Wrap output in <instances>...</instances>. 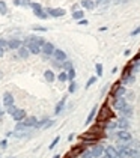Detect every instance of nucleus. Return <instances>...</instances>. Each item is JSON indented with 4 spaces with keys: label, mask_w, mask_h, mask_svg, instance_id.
I'll list each match as a JSON object with an SVG mask.
<instances>
[{
    "label": "nucleus",
    "mask_w": 140,
    "mask_h": 158,
    "mask_svg": "<svg viewBox=\"0 0 140 158\" xmlns=\"http://www.w3.org/2000/svg\"><path fill=\"white\" fill-rule=\"evenodd\" d=\"M111 116H113V113L110 112V109L107 107V105H103V107H101V110H99V113H98V116H96L98 125H101V122H104V121H109Z\"/></svg>",
    "instance_id": "nucleus-1"
},
{
    "label": "nucleus",
    "mask_w": 140,
    "mask_h": 158,
    "mask_svg": "<svg viewBox=\"0 0 140 158\" xmlns=\"http://www.w3.org/2000/svg\"><path fill=\"white\" fill-rule=\"evenodd\" d=\"M36 122H38V119L35 116H26L21 122L17 124V128H32V127H35Z\"/></svg>",
    "instance_id": "nucleus-2"
},
{
    "label": "nucleus",
    "mask_w": 140,
    "mask_h": 158,
    "mask_svg": "<svg viewBox=\"0 0 140 158\" xmlns=\"http://www.w3.org/2000/svg\"><path fill=\"white\" fill-rule=\"evenodd\" d=\"M101 133H96V131H87V133H84L83 136H81V140H84V142H89V143H94V142H96L101 136H99Z\"/></svg>",
    "instance_id": "nucleus-3"
},
{
    "label": "nucleus",
    "mask_w": 140,
    "mask_h": 158,
    "mask_svg": "<svg viewBox=\"0 0 140 158\" xmlns=\"http://www.w3.org/2000/svg\"><path fill=\"white\" fill-rule=\"evenodd\" d=\"M126 105V98H124V97H119V98H113V107H114V110H118L119 113L122 112V109Z\"/></svg>",
    "instance_id": "nucleus-4"
},
{
    "label": "nucleus",
    "mask_w": 140,
    "mask_h": 158,
    "mask_svg": "<svg viewBox=\"0 0 140 158\" xmlns=\"http://www.w3.org/2000/svg\"><path fill=\"white\" fill-rule=\"evenodd\" d=\"M47 14L50 15V17H54V18H59V17H63V15H65L66 14V12H65V9H60V8H47Z\"/></svg>",
    "instance_id": "nucleus-5"
},
{
    "label": "nucleus",
    "mask_w": 140,
    "mask_h": 158,
    "mask_svg": "<svg viewBox=\"0 0 140 158\" xmlns=\"http://www.w3.org/2000/svg\"><path fill=\"white\" fill-rule=\"evenodd\" d=\"M26 45H27V48H29V51H30V54H39V53L42 51V47H41L39 44H36L35 41H30V42H27Z\"/></svg>",
    "instance_id": "nucleus-6"
},
{
    "label": "nucleus",
    "mask_w": 140,
    "mask_h": 158,
    "mask_svg": "<svg viewBox=\"0 0 140 158\" xmlns=\"http://www.w3.org/2000/svg\"><path fill=\"white\" fill-rule=\"evenodd\" d=\"M116 136H118V139H119L121 142H130V140L133 139V136L130 134L128 129H119L118 133H116Z\"/></svg>",
    "instance_id": "nucleus-7"
},
{
    "label": "nucleus",
    "mask_w": 140,
    "mask_h": 158,
    "mask_svg": "<svg viewBox=\"0 0 140 158\" xmlns=\"http://www.w3.org/2000/svg\"><path fill=\"white\" fill-rule=\"evenodd\" d=\"M54 50H56V47H54L51 42H45V44L42 45V51H41V53H44L47 57H50V56H53Z\"/></svg>",
    "instance_id": "nucleus-8"
},
{
    "label": "nucleus",
    "mask_w": 140,
    "mask_h": 158,
    "mask_svg": "<svg viewBox=\"0 0 140 158\" xmlns=\"http://www.w3.org/2000/svg\"><path fill=\"white\" fill-rule=\"evenodd\" d=\"M53 56H54V60L56 62H63V60H66V53L63 51V50H60V48H56L54 50V53H53Z\"/></svg>",
    "instance_id": "nucleus-9"
},
{
    "label": "nucleus",
    "mask_w": 140,
    "mask_h": 158,
    "mask_svg": "<svg viewBox=\"0 0 140 158\" xmlns=\"http://www.w3.org/2000/svg\"><path fill=\"white\" fill-rule=\"evenodd\" d=\"M26 116H27L26 110H23V109H17V112H15L14 114H12V119H14L15 122H21Z\"/></svg>",
    "instance_id": "nucleus-10"
},
{
    "label": "nucleus",
    "mask_w": 140,
    "mask_h": 158,
    "mask_svg": "<svg viewBox=\"0 0 140 158\" xmlns=\"http://www.w3.org/2000/svg\"><path fill=\"white\" fill-rule=\"evenodd\" d=\"M26 134H29V128H17L15 127V129L12 131V136L17 137V139H21V137H24Z\"/></svg>",
    "instance_id": "nucleus-11"
},
{
    "label": "nucleus",
    "mask_w": 140,
    "mask_h": 158,
    "mask_svg": "<svg viewBox=\"0 0 140 158\" xmlns=\"http://www.w3.org/2000/svg\"><path fill=\"white\" fill-rule=\"evenodd\" d=\"M3 105L6 109L11 107V105H14V97H12V94H9V92H5L3 94Z\"/></svg>",
    "instance_id": "nucleus-12"
},
{
    "label": "nucleus",
    "mask_w": 140,
    "mask_h": 158,
    "mask_svg": "<svg viewBox=\"0 0 140 158\" xmlns=\"http://www.w3.org/2000/svg\"><path fill=\"white\" fill-rule=\"evenodd\" d=\"M104 148H106V146H103V144H96V146H94V148L91 149L94 158H99L101 155H103V154H104Z\"/></svg>",
    "instance_id": "nucleus-13"
},
{
    "label": "nucleus",
    "mask_w": 140,
    "mask_h": 158,
    "mask_svg": "<svg viewBox=\"0 0 140 158\" xmlns=\"http://www.w3.org/2000/svg\"><path fill=\"white\" fill-rule=\"evenodd\" d=\"M128 149H130L128 144H121L118 149V158H128Z\"/></svg>",
    "instance_id": "nucleus-14"
},
{
    "label": "nucleus",
    "mask_w": 140,
    "mask_h": 158,
    "mask_svg": "<svg viewBox=\"0 0 140 158\" xmlns=\"http://www.w3.org/2000/svg\"><path fill=\"white\" fill-rule=\"evenodd\" d=\"M125 94H126V87L125 86H116V89L113 90L111 97L113 98H119V97H124Z\"/></svg>",
    "instance_id": "nucleus-15"
},
{
    "label": "nucleus",
    "mask_w": 140,
    "mask_h": 158,
    "mask_svg": "<svg viewBox=\"0 0 140 158\" xmlns=\"http://www.w3.org/2000/svg\"><path fill=\"white\" fill-rule=\"evenodd\" d=\"M21 45H23V41H20V39H9L8 41V48L9 50H18Z\"/></svg>",
    "instance_id": "nucleus-16"
},
{
    "label": "nucleus",
    "mask_w": 140,
    "mask_h": 158,
    "mask_svg": "<svg viewBox=\"0 0 140 158\" xmlns=\"http://www.w3.org/2000/svg\"><path fill=\"white\" fill-rule=\"evenodd\" d=\"M130 119L128 117H124V116H121V119L118 121V127H119V129H128L130 128Z\"/></svg>",
    "instance_id": "nucleus-17"
},
{
    "label": "nucleus",
    "mask_w": 140,
    "mask_h": 158,
    "mask_svg": "<svg viewBox=\"0 0 140 158\" xmlns=\"http://www.w3.org/2000/svg\"><path fill=\"white\" fill-rule=\"evenodd\" d=\"M133 114H134L133 107H131V105H128V104H126L125 107L122 109V112H121V116H124V117H128V119H131Z\"/></svg>",
    "instance_id": "nucleus-18"
},
{
    "label": "nucleus",
    "mask_w": 140,
    "mask_h": 158,
    "mask_svg": "<svg viewBox=\"0 0 140 158\" xmlns=\"http://www.w3.org/2000/svg\"><path fill=\"white\" fill-rule=\"evenodd\" d=\"M17 51H18V56H20V57H23V59H27V57L30 56V51H29L27 45H24V44H23Z\"/></svg>",
    "instance_id": "nucleus-19"
},
{
    "label": "nucleus",
    "mask_w": 140,
    "mask_h": 158,
    "mask_svg": "<svg viewBox=\"0 0 140 158\" xmlns=\"http://www.w3.org/2000/svg\"><path fill=\"white\" fill-rule=\"evenodd\" d=\"M104 154L109 155L110 158H118V149H114V146H106Z\"/></svg>",
    "instance_id": "nucleus-20"
},
{
    "label": "nucleus",
    "mask_w": 140,
    "mask_h": 158,
    "mask_svg": "<svg viewBox=\"0 0 140 158\" xmlns=\"http://www.w3.org/2000/svg\"><path fill=\"white\" fill-rule=\"evenodd\" d=\"M65 102H66V97L60 98V101L56 104V109H54V114H60V112L65 109Z\"/></svg>",
    "instance_id": "nucleus-21"
},
{
    "label": "nucleus",
    "mask_w": 140,
    "mask_h": 158,
    "mask_svg": "<svg viewBox=\"0 0 140 158\" xmlns=\"http://www.w3.org/2000/svg\"><path fill=\"white\" fill-rule=\"evenodd\" d=\"M44 77H45V80H47L48 83H53L54 78H56V75H54V72H53L51 69H47V71L44 72Z\"/></svg>",
    "instance_id": "nucleus-22"
},
{
    "label": "nucleus",
    "mask_w": 140,
    "mask_h": 158,
    "mask_svg": "<svg viewBox=\"0 0 140 158\" xmlns=\"http://www.w3.org/2000/svg\"><path fill=\"white\" fill-rule=\"evenodd\" d=\"M83 151H84V146H75L74 149H71V154L69 155H71V158H75V157H79Z\"/></svg>",
    "instance_id": "nucleus-23"
},
{
    "label": "nucleus",
    "mask_w": 140,
    "mask_h": 158,
    "mask_svg": "<svg viewBox=\"0 0 140 158\" xmlns=\"http://www.w3.org/2000/svg\"><path fill=\"white\" fill-rule=\"evenodd\" d=\"M134 82H136V75H134V74H130L128 77L122 78V83H124L125 86H130V84H133Z\"/></svg>",
    "instance_id": "nucleus-24"
},
{
    "label": "nucleus",
    "mask_w": 140,
    "mask_h": 158,
    "mask_svg": "<svg viewBox=\"0 0 140 158\" xmlns=\"http://www.w3.org/2000/svg\"><path fill=\"white\" fill-rule=\"evenodd\" d=\"M81 6L84 9H89V11H92L95 8V2H92V0H81Z\"/></svg>",
    "instance_id": "nucleus-25"
},
{
    "label": "nucleus",
    "mask_w": 140,
    "mask_h": 158,
    "mask_svg": "<svg viewBox=\"0 0 140 158\" xmlns=\"http://www.w3.org/2000/svg\"><path fill=\"white\" fill-rule=\"evenodd\" d=\"M128 158H140V149L130 148L128 149Z\"/></svg>",
    "instance_id": "nucleus-26"
},
{
    "label": "nucleus",
    "mask_w": 140,
    "mask_h": 158,
    "mask_svg": "<svg viewBox=\"0 0 140 158\" xmlns=\"http://www.w3.org/2000/svg\"><path fill=\"white\" fill-rule=\"evenodd\" d=\"M72 18L77 20V21L81 20V18H84V11H80V9H79V11H74V12H72Z\"/></svg>",
    "instance_id": "nucleus-27"
},
{
    "label": "nucleus",
    "mask_w": 140,
    "mask_h": 158,
    "mask_svg": "<svg viewBox=\"0 0 140 158\" xmlns=\"http://www.w3.org/2000/svg\"><path fill=\"white\" fill-rule=\"evenodd\" d=\"M96 110H98V107L95 105V107L91 110V113H89V116H87V119H86V124H91L92 121H94V117H95V114H96Z\"/></svg>",
    "instance_id": "nucleus-28"
},
{
    "label": "nucleus",
    "mask_w": 140,
    "mask_h": 158,
    "mask_svg": "<svg viewBox=\"0 0 140 158\" xmlns=\"http://www.w3.org/2000/svg\"><path fill=\"white\" fill-rule=\"evenodd\" d=\"M130 74H133V72H131V63H128V65H126V66L122 69V74H121V77H122V78H125V77H128Z\"/></svg>",
    "instance_id": "nucleus-29"
},
{
    "label": "nucleus",
    "mask_w": 140,
    "mask_h": 158,
    "mask_svg": "<svg viewBox=\"0 0 140 158\" xmlns=\"http://www.w3.org/2000/svg\"><path fill=\"white\" fill-rule=\"evenodd\" d=\"M35 12V15L38 17V18H41V20H47L48 18V14H47V12H44L42 9L41 11H33Z\"/></svg>",
    "instance_id": "nucleus-30"
},
{
    "label": "nucleus",
    "mask_w": 140,
    "mask_h": 158,
    "mask_svg": "<svg viewBox=\"0 0 140 158\" xmlns=\"http://www.w3.org/2000/svg\"><path fill=\"white\" fill-rule=\"evenodd\" d=\"M57 80L60 82V83H63V82H68V74H66V71L63 69L59 75H57Z\"/></svg>",
    "instance_id": "nucleus-31"
},
{
    "label": "nucleus",
    "mask_w": 140,
    "mask_h": 158,
    "mask_svg": "<svg viewBox=\"0 0 140 158\" xmlns=\"http://www.w3.org/2000/svg\"><path fill=\"white\" fill-rule=\"evenodd\" d=\"M106 128H107V129H114V128H118V122L109 119V121H106Z\"/></svg>",
    "instance_id": "nucleus-32"
},
{
    "label": "nucleus",
    "mask_w": 140,
    "mask_h": 158,
    "mask_svg": "<svg viewBox=\"0 0 140 158\" xmlns=\"http://www.w3.org/2000/svg\"><path fill=\"white\" fill-rule=\"evenodd\" d=\"M8 14V6L3 0H0V15H6Z\"/></svg>",
    "instance_id": "nucleus-33"
},
{
    "label": "nucleus",
    "mask_w": 140,
    "mask_h": 158,
    "mask_svg": "<svg viewBox=\"0 0 140 158\" xmlns=\"http://www.w3.org/2000/svg\"><path fill=\"white\" fill-rule=\"evenodd\" d=\"M60 66H62L63 69H65V71H68V69H71V68H72V63L66 59V60H63V62L60 63Z\"/></svg>",
    "instance_id": "nucleus-34"
},
{
    "label": "nucleus",
    "mask_w": 140,
    "mask_h": 158,
    "mask_svg": "<svg viewBox=\"0 0 140 158\" xmlns=\"http://www.w3.org/2000/svg\"><path fill=\"white\" fill-rule=\"evenodd\" d=\"M128 146H130V148H134V149H140V140H134V139H131Z\"/></svg>",
    "instance_id": "nucleus-35"
},
{
    "label": "nucleus",
    "mask_w": 140,
    "mask_h": 158,
    "mask_svg": "<svg viewBox=\"0 0 140 158\" xmlns=\"http://www.w3.org/2000/svg\"><path fill=\"white\" fill-rule=\"evenodd\" d=\"M66 74H68V80H69V82H72L74 78H75V75H77V74H75V69H74V66H72L71 69H68V71H66Z\"/></svg>",
    "instance_id": "nucleus-36"
},
{
    "label": "nucleus",
    "mask_w": 140,
    "mask_h": 158,
    "mask_svg": "<svg viewBox=\"0 0 140 158\" xmlns=\"http://www.w3.org/2000/svg\"><path fill=\"white\" fill-rule=\"evenodd\" d=\"M48 121H50V119H47V117H45V119H42V121H38V122L35 124L33 128H44V125H45Z\"/></svg>",
    "instance_id": "nucleus-37"
},
{
    "label": "nucleus",
    "mask_w": 140,
    "mask_h": 158,
    "mask_svg": "<svg viewBox=\"0 0 140 158\" xmlns=\"http://www.w3.org/2000/svg\"><path fill=\"white\" fill-rule=\"evenodd\" d=\"M75 90H77V83H75L74 80L69 83V87H68V92H69V94H74V92Z\"/></svg>",
    "instance_id": "nucleus-38"
},
{
    "label": "nucleus",
    "mask_w": 140,
    "mask_h": 158,
    "mask_svg": "<svg viewBox=\"0 0 140 158\" xmlns=\"http://www.w3.org/2000/svg\"><path fill=\"white\" fill-rule=\"evenodd\" d=\"M95 71H96V77H101V75H103V65L96 63L95 65Z\"/></svg>",
    "instance_id": "nucleus-39"
},
{
    "label": "nucleus",
    "mask_w": 140,
    "mask_h": 158,
    "mask_svg": "<svg viewBox=\"0 0 140 158\" xmlns=\"http://www.w3.org/2000/svg\"><path fill=\"white\" fill-rule=\"evenodd\" d=\"M59 142H60V137H59V136H57V137H54V139H53V142L50 143V146H48V149H54V148H56V144H57Z\"/></svg>",
    "instance_id": "nucleus-40"
},
{
    "label": "nucleus",
    "mask_w": 140,
    "mask_h": 158,
    "mask_svg": "<svg viewBox=\"0 0 140 158\" xmlns=\"http://www.w3.org/2000/svg\"><path fill=\"white\" fill-rule=\"evenodd\" d=\"M0 48H2L3 51H5V50H9V48H8V41H6V39H2V38H0Z\"/></svg>",
    "instance_id": "nucleus-41"
},
{
    "label": "nucleus",
    "mask_w": 140,
    "mask_h": 158,
    "mask_svg": "<svg viewBox=\"0 0 140 158\" xmlns=\"http://www.w3.org/2000/svg\"><path fill=\"white\" fill-rule=\"evenodd\" d=\"M15 112H17V107H15V104H14V105H11V107H8V109H6V113H8V114H11V116L14 114Z\"/></svg>",
    "instance_id": "nucleus-42"
},
{
    "label": "nucleus",
    "mask_w": 140,
    "mask_h": 158,
    "mask_svg": "<svg viewBox=\"0 0 140 158\" xmlns=\"http://www.w3.org/2000/svg\"><path fill=\"white\" fill-rule=\"evenodd\" d=\"M95 83H96V77H91V78L87 80V83H86V87H91V86L95 84Z\"/></svg>",
    "instance_id": "nucleus-43"
},
{
    "label": "nucleus",
    "mask_w": 140,
    "mask_h": 158,
    "mask_svg": "<svg viewBox=\"0 0 140 158\" xmlns=\"http://www.w3.org/2000/svg\"><path fill=\"white\" fill-rule=\"evenodd\" d=\"M81 158H94V155H92L91 151H83L81 152Z\"/></svg>",
    "instance_id": "nucleus-44"
},
{
    "label": "nucleus",
    "mask_w": 140,
    "mask_h": 158,
    "mask_svg": "<svg viewBox=\"0 0 140 158\" xmlns=\"http://www.w3.org/2000/svg\"><path fill=\"white\" fill-rule=\"evenodd\" d=\"M30 6H32V9H33V11H41V9H42L41 3H30Z\"/></svg>",
    "instance_id": "nucleus-45"
},
{
    "label": "nucleus",
    "mask_w": 140,
    "mask_h": 158,
    "mask_svg": "<svg viewBox=\"0 0 140 158\" xmlns=\"http://www.w3.org/2000/svg\"><path fill=\"white\" fill-rule=\"evenodd\" d=\"M137 35H140V26H139V27H136V29L131 32V36H137Z\"/></svg>",
    "instance_id": "nucleus-46"
},
{
    "label": "nucleus",
    "mask_w": 140,
    "mask_h": 158,
    "mask_svg": "<svg viewBox=\"0 0 140 158\" xmlns=\"http://www.w3.org/2000/svg\"><path fill=\"white\" fill-rule=\"evenodd\" d=\"M0 148H2V149H6V148H8V140H2V142H0Z\"/></svg>",
    "instance_id": "nucleus-47"
},
{
    "label": "nucleus",
    "mask_w": 140,
    "mask_h": 158,
    "mask_svg": "<svg viewBox=\"0 0 140 158\" xmlns=\"http://www.w3.org/2000/svg\"><path fill=\"white\" fill-rule=\"evenodd\" d=\"M20 2H21V6H30V0H20Z\"/></svg>",
    "instance_id": "nucleus-48"
},
{
    "label": "nucleus",
    "mask_w": 140,
    "mask_h": 158,
    "mask_svg": "<svg viewBox=\"0 0 140 158\" xmlns=\"http://www.w3.org/2000/svg\"><path fill=\"white\" fill-rule=\"evenodd\" d=\"M79 24H80V26H87V24H89V21H87V20H84V18H81V20H79Z\"/></svg>",
    "instance_id": "nucleus-49"
},
{
    "label": "nucleus",
    "mask_w": 140,
    "mask_h": 158,
    "mask_svg": "<svg viewBox=\"0 0 140 158\" xmlns=\"http://www.w3.org/2000/svg\"><path fill=\"white\" fill-rule=\"evenodd\" d=\"M33 30H39V32H45L47 29H45V27H38V26H35V27H33Z\"/></svg>",
    "instance_id": "nucleus-50"
},
{
    "label": "nucleus",
    "mask_w": 140,
    "mask_h": 158,
    "mask_svg": "<svg viewBox=\"0 0 140 158\" xmlns=\"http://www.w3.org/2000/svg\"><path fill=\"white\" fill-rule=\"evenodd\" d=\"M126 99H130V101L134 99V94H133V92H130V94H128V98H126Z\"/></svg>",
    "instance_id": "nucleus-51"
},
{
    "label": "nucleus",
    "mask_w": 140,
    "mask_h": 158,
    "mask_svg": "<svg viewBox=\"0 0 140 158\" xmlns=\"http://www.w3.org/2000/svg\"><path fill=\"white\" fill-rule=\"evenodd\" d=\"M14 5L15 6H21V2H20V0H14Z\"/></svg>",
    "instance_id": "nucleus-52"
},
{
    "label": "nucleus",
    "mask_w": 140,
    "mask_h": 158,
    "mask_svg": "<svg viewBox=\"0 0 140 158\" xmlns=\"http://www.w3.org/2000/svg\"><path fill=\"white\" fill-rule=\"evenodd\" d=\"M124 54H125V56H130V54H131V51H130V50H125Z\"/></svg>",
    "instance_id": "nucleus-53"
},
{
    "label": "nucleus",
    "mask_w": 140,
    "mask_h": 158,
    "mask_svg": "<svg viewBox=\"0 0 140 158\" xmlns=\"http://www.w3.org/2000/svg\"><path fill=\"white\" fill-rule=\"evenodd\" d=\"M72 139H74V134H69V136H68V140L72 142Z\"/></svg>",
    "instance_id": "nucleus-54"
},
{
    "label": "nucleus",
    "mask_w": 140,
    "mask_h": 158,
    "mask_svg": "<svg viewBox=\"0 0 140 158\" xmlns=\"http://www.w3.org/2000/svg\"><path fill=\"white\" fill-rule=\"evenodd\" d=\"M99 158H110V157H109V155H106V154H103V155H101Z\"/></svg>",
    "instance_id": "nucleus-55"
},
{
    "label": "nucleus",
    "mask_w": 140,
    "mask_h": 158,
    "mask_svg": "<svg viewBox=\"0 0 140 158\" xmlns=\"http://www.w3.org/2000/svg\"><path fill=\"white\" fill-rule=\"evenodd\" d=\"M53 158H62V157H60V154H56V155H54Z\"/></svg>",
    "instance_id": "nucleus-56"
},
{
    "label": "nucleus",
    "mask_w": 140,
    "mask_h": 158,
    "mask_svg": "<svg viewBox=\"0 0 140 158\" xmlns=\"http://www.w3.org/2000/svg\"><path fill=\"white\" fill-rule=\"evenodd\" d=\"M3 53H5V51H3L2 48H0V57H2V56H3Z\"/></svg>",
    "instance_id": "nucleus-57"
},
{
    "label": "nucleus",
    "mask_w": 140,
    "mask_h": 158,
    "mask_svg": "<svg viewBox=\"0 0 140 158\" xmlns=\"http://www.w3.org/2000/svg\"><path fill=\"white\" fill-rule=\"evenodd\" d=\"M3 113H5V112H3V110H0V116H2V114H3Z\"/></svg>",
    "instance_id": "nucleus-58"
},
{
    "label": "nucleus",
    "mask_w": 140,
    "mask_h": 158,
    "mask_svg": "<svg viewBox=\"0 0 140 158\" xmlns=\"http://www.w3.org/2000/svg\"><path fill=\"white\" fill-rule=\"evenodd\" d=\"M8 158H14V157H8Z\"/></svg>",
    "instance_id": "nucleus-59"
}]
</instances>
